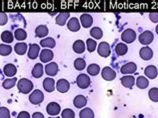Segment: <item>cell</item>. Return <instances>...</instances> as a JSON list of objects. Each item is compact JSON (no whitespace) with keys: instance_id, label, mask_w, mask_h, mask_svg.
I'll list each match as a JSON object with an SVG mask.
<instances>
[{"instance_id":"obj_1","label":"cell","mask_w":158,"mask_h":118,"mask_svg":"<svg viewBox=\"0 0 158 118\" xmlns=\"http://www.w3.org/2000/svg\"><path fill=\"white\" fill-rule=\"evenodd\" d=\"M17 87L18 90L23 94L30 93L31 90L33 89V83L27 78H21L17 81Z\"/></svg>"},{"instance_id":"obj_2","label":"cell","mask_w":158,"mask_h":118,"mask_svg":"<svg viewBox=\"0 0 158 118\" xmlns=\"http://www.w3.org/2000/svg\"><path fill=\"white\" fill-rule=\"evenodd\" d=\"M43 100H44V94H43V92L39 89L32 91L31 94L29 95V101L34 105H38L40 103H42Z\"/></svg>"},{"instance_id":"obj_3","label":"cell","mask_w":158,"mask_h":118,"mask_svg":"<svg viewBox=\"0 0 158 118\" xmlns=\"http://www.w3.org/2000/svg\"><path fill=\"white\" fill-rule=\"evenodd\" d=\"M121 39L123 42H125V44H129L134 42L136 39V32L131 28H128L126 30H124L121 34Z\"/></svg>"},{"instance_id":"obj_4","label":"cell","mask_w":158,"mask_h":118,"mask_svg":"<svg viewBox=\"0 0 158 118\" xmlns=\"http://www.w3.org/2000/svg\"><path fill=\"white\" fill-rule=\"evenodd\" d=\"M138 39H139V42L141 44L147 46L151 43V42L153 41V39H154V34L152 33V31H149V30L143 31L139 35Z\"/></svg>"},{"instance_id":"obj_5","label":"cell","mask_w":158,"mask_h":118,"mask_svg":"<svg viewBox=\"0 0 158 118\" xmlns=\"http://www.w3.org/2000/svg\"><path fill=\"white\" fill-rule=\"evenodd\" d=\"M76 83L79 88H81V89H86L87 87H89L91 80L87 74H79L76 78Z\"/></svg>"},{"instance_id":"obj_6","label":"cell","mask_w":158,"mask_h":118,"mask_svg":"<svg viewBox=\"0 0 158 118\" xmlns=\"http://www.w3.org/2000/svg\"><path fill=\"white\" fill-rule=\"evenodd\" d=\"M101 76L102 78L106 80V81H112L116 77V72L109 66H106L101 71Z\"/></svg>"},{"instance_id":"obj_7","label":"cell","mask_w":158,"mask_h":118,"mask_svg":"<svg viewBox=\"0 0 158 118\" xmlns=\"http://www.w3.org/2000/svg\"><path fill=\"white\" fill-rule=\"evenodd\" d=\"M97 52L101 57H104V58L108 57L111 53L110 45L108 44L107 42H101V43L98 45Z\"/></svg>"},{"instance_id":"obj_8","label":"cell","mask_w":158,"mask_h":118,"mask_svg":"<svg viewBox=\"0 0 158 118\" xmlns=\"http://www.w3.org/2000/svg\"><path fill=\"white\" fill-rule=\"evenodd\" d=\"M137 70V65L135 64L134 62H128L126 64H124L123 66H121V68H120V72L122 74H125V75H128V74H133L135 73Z\"/></svg>"},{"instance_id":"obj_9","label":"cell","mask_w":158,"mask_h":118,"mask_svg":"<svg viewBox=\"0 0 158 118\" xmlns=\"http://www.w3.org/2000/svg\"><path fill=\"white\" fill-rule=\"evenodd\" d=\"M46 111H47V113L49 115L54 117V116H57L60 113L61 107H60V105L58 103H56V102H50V103H48V105H47Z\"/></svg>"},{"instance_id":"obj_10","label":"cell","mask_w":158,"mask_h":118,"mask_svg":"<svg viewBox=\"0 0 158 118\" xmlns=\"http://www.w3.org/2000/svg\"><path fill=\"white\" fill-rule=\"evenodd\" d=\"M54 54L52 52V50H49V49H43L41 50V52L39 54V58L42 63H50L51 60L53 59Z\"/></svg>"},{"instance_id":"obj_11","label":"cell","mask_w":158,"mask_h":118,"mask_svg":"<svg viewBox=\"0 0 158 118\" xmlns=\"http://www.w3.org/2000/svg\"><path fill=\"white\" fill-rule=\"evenodd\" d=\"M70 88V83L68 82V80L61 78L57 81L56 83V89L60 92V93H66Z\"/></svg>"},{"instance_id":"obj_12","label":"cell","mask_w":158,"mask_h":118,"mask_svg":"<svg viewBox=\"0 0 158 118\" xmlns=\"http://www.w3.org/2000/svg\"><path fill=\"white\" fill-rule=\"evenodd\" d=\"M81 25L79 23V19L76 17H72L67 21V28L71 32H77L80 30Z\"/></svg>"},{"instance_id":"obj_13","label":"cell","mask_w":158,"mask_h":118,"mask_svg":"<svg viewBox=\"0 0 158 118\" xmlns=\"http://www.w3.org/2000/svg\"><path fill=\"white\" fill-rule=\"evenodd\" d=\"M3 72L5 74L6 77L9 78H13L15 76V74L17 73V68L14 64H11V63H8L3 68Z\"/></svg>"},{"instance_id":"obj_14","label":"cell","mask_w":158,"mask_h":118,"mask_svg":"<svg viewBox=\"0 0 158 118\" xmlns=\"http://www.w3.org/2000/svg\"><path fill=\"white\" fill-rule=\"evenodd\" d=\"M58 71H59V68H58L57 63H55V62H50L45 66V72H46V74L49 75L50 77L55 76V75L58 73Z\"/></svg>"},{"instance_id":"obj_15","label":"cell","mask_w":158,"mask_h":118,"mask_svg":"<svg viewBox=\"0 0 158 118\" xmlns=\"http://www.w3.org/2000/svg\"><path fill=\"white\" fill-rule=\"evenodd\" d=\"M80 23L84 28H89L93 24V18L92 16L88 13H83L80 16Z\"/></svg>"},{"instance_id":"obj_16","label":"cell","mask_w":158,"mask_h":118,"mask_svg":"<svg viewBox=\"0 0 158 118\" xmlns=\"http://www.w3.org/2000/svg\"><path fill=\"white\" fill-rule=\"evenodd\" d=\"M40 47L38 44H30V46H29V49H28V57L30 59H36L37 57H38L39 55V52H40Z\"/></svg>"},{"instance_id":"obj_17","label":"cell","mask_w":158,"mask_h":118,"mask_svg":"<svg viewBox=\"0 0 158 118\" xmlns=\"http://www.w3.org/2000/svg\"><path fill=\"white\" fill-rule=\"evenodd\" d=\"M139 55L143 60H150L153 57V50L150 47H148V46H145V47H142L140 49Z\"/></svg>"},{"instance_id":"obj_18","label":"cell","mask_w":158,"mask_h":118,"mask_svg":"<svg viewBox=\"0 0 158 118\" xmlns=\"http://www.w3.org/2000/svg\"><path fill=\"white\" fill-rule=\"evenodd\" d=\"M144 74H145V76L148 77L149 79H155L158 75V70L156 68V66L148 65L146 68L144 69Z\"/></svg>"},{"instance_id":"obj_19","label":"cell","mask_w":158,"mask_h":118,"mask_svg":"<svg viewBox=\"0 0 158 118\" xmlns=\"http://www.w3.org/2000/svg\"><path fill=\"white\" fill-rule=\"evenodd\" d=\"M121 84L126 88H132L135 84V78L132 75H124V76L120 79Z\"/></svg>"},{"instance_id":"obj_20","label":"cell","mask_w":158,"mask_h":118,"mask_svg":"<svg viewBox=\"0 0 158 118\" xmlns=\"http://www.w3.org/2000/svg\"><path fill=\"white\" fill-rule=\"evenodd\" d=\"M85 47H86V44L84 43V41H82L81 39L76 40L73 43V46H72L74 52L77 53V54H82L85 51Z\"/></svg>"},{"instance_id":"obj_21","label":"cell","mask_w":158,"mask_h":118,"mask_svg":"<svg viewBox=\"0 0 158 118\" xmlns=\"http://www.w3.org/2000/svg\"><path fill=\"white\" fill-rule=\"evenodd\" d=\"M73 104L76 108H83L87 104V98L84 95H77L73 100Z\"/></svg>"},{"instance_id":"obj_22","label":"cell","mask_w":158,"mask_h":118,"mask_svg":"<svg viewBox=\"0 0 158 118\" xmlns=\"http://www.w3.org/2000/svg\"><path fill=\"white\" fill-rule=\"evenodd\" d=\"M14 50L18 55H24V54L28 51L27 44L25 43V42H18V43L15 44Z\"/></svg>"},{"instance_id":"obj_23","label":"cell","mask_w":158,"mask_h":118,"mask_svg":"<svg viewBox=\"0 0 158 118\" xmlns=\"http://www.w3.org/2000/svg\"><path fill=\"white\" fill-rule=\"evenodd\" d=\"M43 88L47 92H52L55 89V81L51 77H47L43 81Z\"/></svg>"},{"instance_id":"obj_24","label":"cell","mask_w":158,"mask_h":118,"mask_svg":"<svg viewBox=\"0 0 158 118\" xmlns=\"http://www.w3.org/2000/svg\"><path fill=\"white\" fill-rule=\"evenodd\" d=\"M70 17V14L68 12H61L57 16H56V24L60 25V26H63L66 24L67 20Z\"/></svg>"},{"instance_id":"obj_25","label":"cell","mask_w":158,"mask_h":118,"mask_svg":"<svg viewBox=\"0 0 158 118\" xmlns=\"http://www.w3.org/2000/svg\"><path fill=\"white\" fill-rule=\"evenodd\" d=\"M56 45V42L52 37H45L40 41V46L44 48H54Z\"/></svg>"},{"instance_id":"obj_26","label":"cell","mask_w":158,"mask_h":118,"mask_svg":"<svg viewBox=\"0 0 158 118\" xmlns=\"http://www.w3.org/2000/svg\"><path fill=\"white\" fill-rule=\"evenodd\" d=\"M43 75V65L41 63H36L32 69V76L34 78H40Z\"/></svg>"},{"instance_id":"obj_27","label":"cell","mask_w":158,"mask_h":118,"mask_svg":"<svg viewBox=\"0 0 158 118\" xmlns=\"http://www.w3.org/2000/svg\"><path fill=\"white\" fill-rule=\"evenodd\" d=\"M48 32H49L48 28L45 25H38L35 28V34L37 37H40V38H43V37L47 36Z\"/></svg>"},{"instance_id":"obj_28","label":"cell","mask_w":158,"mask_h":118,"mask_svg":"<svg viewBox=\"0 0 158 118\" xmlns=\"http://www.w3.org/2000/svg\"><path fill=\"white\" fill-rule=\"evenodd\" d=\"M1 40L3 42H5V44H9L11 42H13L14 40V34L10 31L5 30L1 33Z\"/></svg>"},{"instance_id":"obj_29","label":"cell","mask_w":158,"mask_h":118,"mask_svg":"<svg viewBox=\"0 0 158 118\" xmlns=\"http://www.w3.org/2000/svg\"><path fill=\"white\" fill-rule=\"evenodd\" d=\"M115 52L118 56H123L128 52V47L125 43H118L115 46Z\"/></svg>"},{"instance_id":"obj_30","label":"cell","mask_w":158,"mask_h":118,"mask_svg":"<svg viewBox=\"0 0 158 118\" xmlns=\"http://www.w3.org/2000/svg\"><path fill=\"white\" fill-rule=\"evenodd\" d=\"M135 83H136L137 87L140 88V89H145V88H147L148 85H149L148 79L145 76H138L136 79Z\"/></svg>"},{"instance_id":"obj_31","label":"cell","mask_w":158,"mask_h":118,"mask_svg":"<svg viewBox=\"0 0 158 118\" xmlns=\"http://www.w3.org/2000/svg\"><path fill=\"white\" fill-rule=\"evenodd\" d=\"M14 37H15V39L16 40H18V41H23V40H25L27 38V33L26 31L24 30V29L22 28H18V29H16V30L14 31Z\"/></svg>"},{"instance_id":"obj_32","label":"cell","mask_w":158,"mask_h":118,"mask_svg":"<svg viewBox=\"0 0 158 118\" xmlns=\"http://www.w3.org/2000/svg\"><path fill=\"white\" fill-rule=\"evenodd\" d=\"M100 72V67L98 64H95V63H91V64L87 67V73L91 76H96V75Z\"/></svg>"},{"instance_id":"obj_33","label":"cell","mask_w":158,"mask_h":118,"mask_svg":"<svg viewBox=\"0 0 158 118\" xmlns=\"http://www.w3.org/2000/svg\"><path fill=\"white\" fill-rule=\"evenodd\" d=\"M90 35L93 37L94 40L101 39L103 36V31H102V29L99 27H93V28H91V30H90Z\"/></svg>"},{"instance_id":"obj_34","label":"cell","mask_w":158,"mask_h":118,"mask_svg":"<svg viewBox=\"0 0 158 118\" xmlns=\"http://www.w3.org/2000/svg\"><path fill=\"white\" fill-rule=\"evenodd\" d=\"M17 83V78L13 77V78H7L3 81L2 86L5 88V89H11L12 87H14L15 84Z\"/></svg>"},{"instance_id":"obj_35","label":"cell","mask_w":158,"mask_h":118,"mask_svg":"<svg viewBox=\"0 0 158 118\" xmlns=\"http://www.w3.org/2000/svg\"><path fill=\"white\" fill-rule=\"evenodd\" d=\"M80 118H94V112L90 108H83L79 113Z\"/></svg>"},{"instance_id":"obj_36","label":"cell","mask_w":158,"mask_h":118,"mask_svg":"<svg viewBox=\"0 0 158 118\" xmlns=\"http://www.w3.org/2000/svg\"><path fill=\"white\" fill-rule=\"evenodd\" d=\"M12 52V47L8 44H0V55L1 56H7Z\"/></svg>"},{"instance_id":"obj_37","label":"cell","mask_w":158,"mask_h":118,"mask_svg":"<svg viewBox=\"0 0 158 118\" xmlns=\"http://www.w3.org/2000/svg\"><path fill=\"white\" fill-rule=\"evenodd\" d=\"M74 67H75L76 70L82 71L83 69H85L86 67V62L83 58H77L74 61Z\"/></svg>"},{"instance_id":"obj_38","label":"cell","mask_w":158,"mask_h":118,"mask_svg":"<svg viewBox=\"0 0 158 118\" xmlns=\"http://www.w3.org/2000/svg\"><path fill=\"white\" fill-rule=\"evenodd\" d=\"M148 96L149 99L153 102H158V88L152 87L150 90L148 91Z\"/></svg>"},{"instance_id":"obj_39","label":"cell","mask_w":158,"mask_h":118,"mask_svg":"<svg viewBox=\"0 0 158 118\" xmlns=\"http://www.w3.org/2000/svg\"><path fill=\"white\" fill-rule=\"evenodd\" d=\"M86 47L89 52H93L97 47V42L92 38H88L86 40Z\"/></svg>"},{"instance_id":"obj_40","label":"cell","mask_w":158,"mask_h":118,"mask_svg":"<svg viewBox=\"0 0 158 118\" xmlns=\"http://www.w3.org/2000/svg\"><path fill=\"white\" fill-rule=\"evenodd\" d=\"M62 118H75V113L70 108H66L61 112Z\"/></svg>"},{"instance_id":"obj_41","label":"cell","mask_w":158,"mask_h":118,"mask_svg":"<svg viewBox=\"0 0 158 118\" xmlns=\"http://www.w3.org/2000/svg\"><path fill=\"white\" fill-rule=\"evenodd\" d=\"M11 114L7 107H0V118H10Z\"/></svg>"},{"instance_id":"obj_42","label":"cell","mask_w":158,"mask_h":118,"mask_svg":"<svg viewBox=\"0 0 158 118\" xmlns=\"http://www.w3.org/2000/svg\"><path fill=\"white\" fill-rule=\"evenodd\" d=\"M8 21V16L4 12H0V25H5Z\"/></svg>"},{"instance_id":"obj_43","label":"cell","mask_w":158,"mask_h":118,"mask_svg":"<svg viewBox=\"0 0 158 118\" xmlns=\"http://www.w3.org/2000/svg\"><path fill=\"white\" fill-rule=\"evenodd\" d=\"M149 19L151 20V22L158 23V12H151L149 14Z\"/></svg>"},{"instance_id":"obj_44","label":"cell","mask_w":158,"mask_h":118,"mask_svg":"<svg viewBox=\"0 0 158 118\" xmlns=\"http://www.w3.org/2000/svg\"><path fill=\"white\" fill-rule=\"evenodd\" d=\"M17 118H30V114L27 111H21L18 113Z\"/></svg>"},{"instance_id":"obj_45","label":"cell","mask_w":158,"mask_h":118,"mask_svg":"<svg viewBox=\"0 0 158 118\" xmlns=\"http://www.w3.org/2000/svg\"><path fill=\"white\" fill-rule=\"evenodd\" d=\"M32 118H44V115L41 112H34L32 114Z\"/></svg>"},{"instance_id":"obj_46","label":"cell","mask_w":158,"mask_h":118,"mask_svg":"<svg viewBox=\"0 0 158 118\" xmlns=\"http://www.w3.org/2000/svg\"><path fill=\"white\" fill-rule=\"evenodd\" d=\"M155 31H156V33L158 34V24L156 25V27H155Z\"/></svg>"},{"instance_id":"obj_47","label":"cell","mask_w":158,"mask_h":118,"mask_svg":"<svg viewBox=\"0 0 158 118\" xmlns=\"http://www.w3.org/2000/svg\"><path fill=\"white\" fill-rule=\"evenodd\" d=\"M49 118H60V117H57V116H54V117H52V116H50Z\"/></svg>"}]
</instances>
